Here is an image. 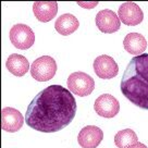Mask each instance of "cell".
<instances>
[{
    "label": "cell",
    "instance_id": "obj_15",
    "mask_svg": "<svg viewBox=\"0 0 148 148\" xmlns=\"http://www.w3.org/2000/svg\"><path fill=\"white\" fill-rule=\"evenodd\" d=\"M5 65L10 73H12L15 76H23L31 70L27 59L24 56L18 55V53L10 55Z\"/></svg>",
    "mask_w": 148,
    "mask_h": 148
},
{
    "label": "cell",
    "instance_id": "obj_1",
    "mask_svg": "<svg viewBox=\"0 0 148 148\" xmlns=\"http://www.w3.org/2000/svg\"><path fill=\"white\" fill-rule=\"evenodd\" d=\"M76 109V100L69 89L50 85L38 92L28 105L25 122L35 131L55 133L73 121Z\"/></svg>",
    "mask_w": 148,
    "mask_h": 148
},
{
    "label": "cell",
    "instance_id": "obj_3",
    "mask_svg": "<svg viewBox=\"0 0 148 148\" xmlns=\"http://www.w3.org/2000/svg\"><path fill=\"white\" fill-rule=\"evenodd\" d=\"M29 71L33 79L38 82H47L56 75L57 63L50 56H42L33 62Z\"/></svg>",
    "mask_w": 148,
    "mask_h": 148
},
{
    "label": "cell",
    "instance_id": "obj_16",
    "mask_svg": "<svg viewBox=\"0 0 148 148\" xmlns=\"http://www.w3.org/2000/svg\"><path fill=\"white\" fill-rule=\"evenodd\" d=\"M136 143H138V137L131 129L119 131L114 136V144L118 148H127Z\"/></svg>",
    "mask_w": 148,
    "mask_h": 148
},
{
    "label": "cell",
    "instance_id": "obj_5",
    "mask_svg": "<svg viewBox=\"0 0 148 148\" xmlns=\"http://www.w3.org/2000/svg\"><path fill=\"white\" fill-rule=\"evenodd\" d=\"M10 40L18 49L25 50L34 45L35 34L29 26L25 24H16L10 31Z\"/></svg>",
    "mask_w": 148,
    "mask_h": 148
},
{
    "label": "cell",
    "instance_id": "obj_8",
    "mask_svg": "<svg viewBox=\"0 0 148 148\" xmlns=\"http://www.w3.org/2000/svg\"><path fill=\"white\" fill-rule=\"evenodd\" d=\"M95 22L98 29L106 34H111L120 29L121 21L116 12L112 10H101L99 11L95 18Z\"/></svg>",
    "mask_w": 148,
    "mask_h": 148
},
{
    "label": "cell",
    "instance_id": "obj_12",
    "mask_svg": "<svg viewBox=\"0 0 148 148\" xmlns=\"http://www.w3.org/2000/svg\"><path fill=\"white\" fill-rule=\"evenodd\" d=\"M33 12L39 22H49L58 12L57 1H37L33 5Z\"/></svg>",
    "mask_w": 148,
    "mask_h": 148
},
{
    "label": "cell",
    "instance_id": "obj_14",
    "mask_svg": "<svg viewBox=\"0 0 148 148\" xmlns=\"http://www.w3.org/2000/svg\"><path fill=\"white\" fill-rule=\"evenodd\" d=\"M79 26V20L74 16L73 14L70 13H64L60 15L57 18L55 23V28L56 31L63 35V36H68L73 34Z\"/></svg>",
    "mask_w": 148,
    "mask_h": 148
},
{
    "label": "cell",
    "instance_id": "obj_2",
    "mask_svg": "<svg viewBox=\"0 0 148 148\" xmlns=\"http://www.w3.org/2000/svg\"><path fill=\"white\" fill-rule=\"evenodd\" d=\"M121 92L133 105L148 110V53L130 61L121 79Z\"/></svg>",
    "mask_w": 148,
    "mask_h": 148
},
{
    "label": "cell",
    "instance_id": "obj_4",
    "mask_svg": "<svg viewBox=\"0 0 148 148\" xmlns=\"http://www.w3.org/2000/svg\"><path fill=\"white\" fill-rule=\"evenodd\" d=\"M68 87L71 92L79 97L88 96L95 89V81L84 72H74L68 77Z\"/></svg>",
    "mask_w": 148,
    "mask_h": 148
},
{
    "label": "cell",
    "instance_id": "obj_9",
    "mask_svg": "<svg viewBox=\"0 0 148 148\" xmlns=\"http://www.w3.org/2000/svg\"><path fill=\"white\" fill-rule=\"evenodd\" d=\"M118 16L122 23L129 26H135L142 23L144 13L138 5L135 2H124L120 5L118 11Z\"/></svg>",
    "mask_w": 148,
    "mask_h": 148
},
{
    "label": "cell",
    "instance_id": "obj_6",
    "mask_svg": "<svg viewBox=\"0 0 148 148\" xmlns=\"http://www.w3.org/2000/svg\"><path fill=\"white\" fill-rule=\"evenodd\" d=\"M94 109L98 116L107 119L116 116L120 110V103L116 97L110 94H103L95 100Z\"/></svg>",
    "mask_w": 148,
    "mask_h": 148
},
{
    "label": "cell",
    "instance_id": "obj_7",
    "mask_svg": "<svg viewBox=\"0 0 148 148\" xmlns=\"http://www.w3.org/2000/svg\"><path fill=\"white\" fill-rule=\"evenodd\" d=\"M94 71L98 77L110 79L116 77L119 73V66L114 59L107 55H101L94 60Z\"/></svg>",
    "mask_w": 148,
    "mask_h": 148
},
{
    "label": "cell",
    "instance_id": "obj_11",
    "mask_svg": "<svg viewBox=\"0 0 148 148\" xmlns=\"http://www.w3.org/2000/svg\"><path fill=\"white\" fill-rule=\"evenodd\" d=\"M103 139V132L95 125H87L79 131L77 142L82 148H96Z\"/></svg>",
    "mask_w": 148,
    "mask_h": 148
},
{
    "label": "cell",
    "instance_id": "obj_17",
    "mask_svg": "<svg viewBox=\"0 0 148 148\" xmlns=\"http://www.w3.org/2000/svg\"><path fill=\"white\" fill-rule=\"evenodd\" d=\"M79 5H82V7H84V8H87V9H92V7H95V5H98V2L96 1V2H88V3H84V2H77Z\"/></svg>",
    "mask_w": 148,
    "mask_h": 148
},
{
    "label": "cell",
    "instance_id": "obj_13",
    "mask_svg": "<svg viewBox=\"0 0 148 148\" xmlns=\"http://www.w3.org/2000/svg\"><path fill=\"white\" fill-rule=\"evenodd\" d=\"M124 49L130 55L139 56L143 55L145 49L147 48V42L146 38L138 33H130L125 36L123 40Z\"/></svg>",
    "mask_w": 148,
    "mask_h": 148
},
{
    "label": "cell",
    "instance_id": "obj_18",
    "mask_svg": "<svg viewBox=\"0 0 148 148\" xmlns=\"http://www.w3.org/2000/svg\"><path fill=\"white\" fill-rule=\"evenodd\" d=\"M127 148H148V147L146 146V145H144V144H142V143H136Z\"/></svg>",
    "mask_w": 148,
    "mask_h": 148
},
{
    "label": "cell",
    "instance_id": "obj_10",
    "mask_svg": "<svg viewBox=\"0 0 148 148\" xmlns=\"http://www.w3.org/2000/svg\"><path fill=\"white\" fill-rule=\"evenodd\" d=\"M24 124V118L18 110L7 107L1 111V127L5 132L15 133L22 129Z\"/></svg>",
    "mask_w": 148,
    "mask_h": 148
}]
</instances>
